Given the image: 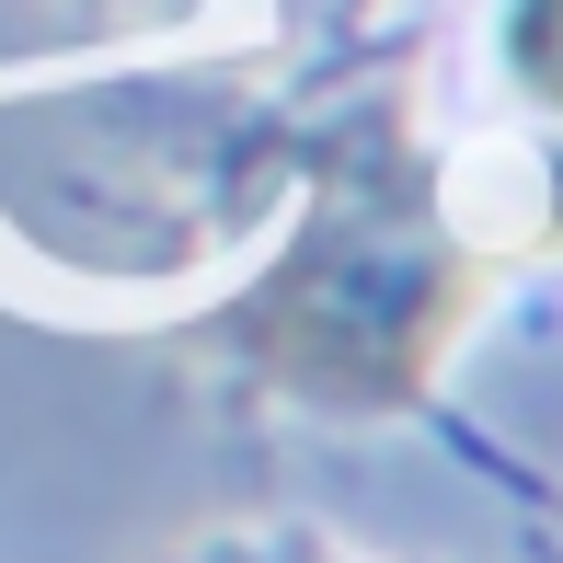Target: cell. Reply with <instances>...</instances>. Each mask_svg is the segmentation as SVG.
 <instances>
[{"label": "cell", "mask_w": 563, "mask_h": 563, "mask_svg": "<svg viewBox=\"0 0 563 563\" xmlns=\"http://www.w3.org/2000/svg\"><path fill=\"white\" fill-rule=\"evenodd\" d=\"M483 276H495V242L460 219V196L426 185L402 115H356L322 150L299 242L219 322V356L253 391L311 415H402L426 402L460 322L483 311Z\"/></svg>", "instance_id": "6da1fadb"}, {"label": "cell", "mask_w": 563, "mask_h": 563, "mask_svg": "<svg viewBox=\"0 0 563 563\" xmlns=\"http://www.w3.org/2000/svg\"><path fill=\"white\" fill-rule=\"evenodd\" d=\"M495 69L518 81V104L563 115V0H506V23H495Z\"/></svg>", "instance_id": "7a4b0ae2"}, {"label": "cell", "mask_w": 563, "mask_h": 563, "mask_svg": "<svg viewBox=\"0 0 563 563\" xmlns=\"http://www.w3.org/2000/svg\"><path fill=\"white\" fill-rule=\"evenodd\" d=\"M196 563H345L334 541H299V529H288V541H219V552H196Z\"/></svg>", "instance_id": "3957f363"}]
</instances>
